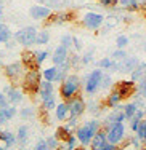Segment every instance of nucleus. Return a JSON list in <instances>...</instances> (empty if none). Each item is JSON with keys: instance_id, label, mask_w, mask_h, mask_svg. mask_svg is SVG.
I'll return each mask as SVG.
<instances>
[{"instance_id": "28", "label": "nucleus", "mask_w": 146, "mask_h": 150, "mask_svg": "<svg viewBox=\"0 0 146 150\" xmlns=\"http://www.w3.org/2000/svg\"><path fill=\"white\" fill-rule=\"evenodd\" d=\"M56 99H55V96H52V98H48V99H44L42 101V107H44L45 110H53V109H56Z\"/></svg>"}, {"instance_id": "12", "label": "nucleus", "mask_w": 146, "mask_h": 150, "mask_svg": "<svg viewBox=\"0 0 146 150\" xmlns=\"http://www.w3.org/2000/svg\"><path fill=\"white\" fill-rule=\"evenodd\" d=\"M21 62H23V66H24V69H26V70L39 69L35 53L31 51V50H26V51H23V54H21Z\"/></svg>"}, {"instance_id": "48", "label": "nucleus", "mask_w": 146, "mask_h": 150, "mask_svg": "<svg viewBox=\"0 0 146 150\" xmlns=\"http://www.w3.org/2000/svg\"><path fill=\"white\" fill-rule=\"evenodd\" d=\"M2 16H3V3L0 2V19H2Z\"/></svg>"}, {"instance_id": "13", "label": "nucleus", "mask_w": 146, "mask_h": 150, "mask_svg": "<svg viewBox=\"0 0 146 150\" xmlns=\"http://www.w3.org/2000/svg\"><path fill=\"white\" fill-rule=\"evenodd\" d=\"M52 61H53V64H55V66H63L64 62L69 61V50H67L66 46L59 45L58 48L53 51Z\"/></svg>"}, {"instance_id": "30", "label": "nucleus", "mask_w": 146, "mask_h": 150, "mask_svg": "<svg viewBox=\"0 0 146 150\" xmlns=\"http://www.w3.org/2000/svg\"><path fill=\"white\" fill-rule=\"evenodd\" d=\"M146 69V66H138L137 69L132 70V80H137V78H143V70Z\"/></svg>"}, {"instance_id": "16", "label": "nucleus", "mask_w": 146, "mask_h": 150, "mask_svg": "<svg viewBox=\"0 0 146 150\" xmlns=\"http://www.w3.org/2000/svg\"><path fill=\"white\" fill-rule=\"evenodd\" d=\"M108 133H106L104 129H99L97 136L93 137V141L90 142V149L92 150H103V147H104L106 144H108Z\"/></svg>"}, {"instance_id": "45", "label": "nucleus", "mask_w": 146, "mask_h": 150, "mask_svg": "<svg viewBox=\"0 0 146 150\" xmlns=\"http://www.w3.org/2000/svg\"><path fill=\"white\" fill-rule=\"evenodd\" d=\"M92 56H93V51H90V53H87V54L82 58V64H88L92 61Z\"/></svg>"}, {"instance_id": "44", "label": "nucleus", "mask_w": 146, "mask_h": 150, "mask_svg": "<svg viewBox=\"0 0 146 150\" xmlns=\"http://www.w3.org/2000/svg\"><path fill=\"white\" fill-rule=\"evenodd\" d=\"M138 88H140V93H141V94H146V77L141 78L140 86H138Z\"/></svg>"}, {"instance_id": "50", "label": "nucleus", "mask_w": 146, "mask_h": 150, "mask_svg": "<svg viewBox=\"0 0 146 150\" xmlns=\"http://www.w3.org/2000/svg\"><path fill=\"white\" fill-rule=\"evenodd\" d=\"M76 150H85L84 147H76Z\"/></svg>"}, {"instance_id": "34", "label": "nucleus", "mask_w": 146, "mask_h": 150, "mask_svg": "<svg viewBox=\"0 0 146 150\" xmlns=\"http://www.w3.org/2000/svg\"><path fill=\"white\" fill-rule=\"evenodd\" d=\"M137 134H138V139H143V141H146V120L141 121V125H140V128H138V131H137Z\"/></svg>"}, {"instance_id": "52", "label": "nucleus", "mask_w": 146, "mask_h": 150, "mask_svg": "<svg viewBox=\"0 0 146 150\" xmlns=\"http://www.w3.org/2000/svg\"><path fill=\"white\" fill-rule=\"evenodd\" d=\"M58 150H63V149H58Z\"/></svg>"}, {"instance_id": "31", "label": "nucleus", "mask_w": 146, "mask_h": 150, "mask_svg": "<svg viewBox=\"0 0 146 150\" xmlns=\"http://www.w3.org/2000/svg\"><path fill=\"white\" fill-rule=\"evenodd\" d=\"M35 58H37V64L40 66V64H44L45 61H47V58H48V51H47V50L37 51V53H35Z\"/></svg>"}, {"instance_id": "37", "label": "nucleus", "mask_w": 146, "mask_h": 150, "mask_svg": "<svg viewBox=\"0 0 146 150\" xmlns=\"http://www.w3.org/2000/svg\"><path fill=\"white\" fill-rule=\"evenodd\" d=\"M61 45L66 46V48L69 50L71 46L74 45V37H71V35H64V37L61 38Z\"/></svg>"}, {"instance_id": "21", "label": "nucleus", "mask_w": 146, "mask_h": 150, "mask_svg": "<svg viewBox=\"0 0 146 150\" xmlns=\"http://www.w3.org/2000/svg\"><path fill=\"white\" fill-rule=\"evenodd\" d=\"M71 136H72V129H71V128H67L66 125L58 126V128H56V131H55V137L58 139L59 142H66Z\"/></svg>"}, {"instance_id": "2", "label": "nucleus", "mask_w": 146, "mask_h": 150, "mask_svg": "<svg viewBox=\"0 0 146 150\" xmlns=\"http://www.w3.org/2000/svg\"><path fill=\"white\" fill-rule=\"evenodd\" d=\"M42 72H39V69H34V70H26L24 74V78L21 81L23 85V91L26 94H37L39 90H40V83H42Z\"/></svg>"}, {"instance_id": "18", "label": "nucleus", "mask_w": 146, "mask_h": 150, "mask_svg": "<svg viewBox=\"0 0 146 150\" xmlns=\"http://www.w3.org/2000/svg\"><path fill=\"white\" fill-rule=\"evenodd\" d=\"M55 117H56V120H58V121H66V120L71 117V113H69V105H67L66 101L59 102V104L56 105V109H55Z\"/></svg>"}, {"instance_id": "39", "label": "nucleus", "mask_w": 146, "mask_h": 150, "mask_svg": "<svg viewBox=\"0 0 146 150\" xmlns=\"http://www.w3.org/2000/svg\"><path fill=\"white\" fill-rule=\"evenodd\" d=\"M112 58L114 59H125L127 58V54H125V51H124V50H117V51H114L112 53Z\"/></svg>"}, {"instance_id": "41", "label": "nucleus", "mask_w": 146, "mask_h": 150, "mask_svg": "<svg viewBox=\"0 0 146 150\" xmlns=\"http://www.w3.org/2000/svg\"><path fill=\"white\" fill-rule=\"evenodd\" d=\"M34 150H50V147H48L47 141H39V142H37V145H35V149H34Z\"/></svg>"}, {"instance_id": "8", "label": "nucleus", "mask_w": 146, "mask_h": 150, "mask_svg": "<svg viewBox=\"0 0 146 150\" xmlns=\"http://www.w3.org/2000/svg\"><path fill=\"white\" fill-rule=\"evenodd\" d=\"M106 133H108V141L111 142V144L117 145V144H120V142L124 141L125 126H124V123H116V125H112Z\"/></svg>"}, {"instance_id": "35", "label": "nucleus", "mask_w": 146, "mask_h": 150, "mask_svg": "<svg viewBox=\"0 0 146 150\" xmlns=\"http://www.w3.org/2000/svg\"><path fill=\"white\" fill-rule=\"evenodd\" d=\"M47 144H48V147L50 150H58V145H59V141L55 137V136H50V137L47 139Z\"/></svg>"}, {"instance_id": "26", "label": "nucleus", "mask_w": 146, "mask_h": 150, "mask_svg": "<svg viewBox=\"0 0 146 150\" xmlns=\"http://www.w3.org/2000/svg\"><path fill=\"white\" fill-rule=\"evenodd\" d=\"M137 104H133V102H130V104H127L125 107H124V113H125V117L129 120H132L135 117V113H137Z\"/></svg>"}, {"instance_id": "51", "label": "nucleus", "mask_w": 146, "mask_h": 150, "mask_svg": "<svg viewBox=\"0 0 146 150\" xmlns=\"http://www.w3.org/2000/svg\"><path fill=\"white\" fill-rule=\"evenodd\" d=\"M141 150H146V145H145V147H143V149H141Z\"/></svg>"}, {"instance_id": "27", "label": "nucleus", "mask_w": 146, "mask_h": 150, "mask_svg": "<svg viewBox=\"0 0 146 150\" xmlns=\"http://www.w3.org/2000/svg\"><path fill=\"white\" fill-rule=\"evenodd\" d=\"M50 42V32L48 30H40L37 34V45H47Z\"/></svg>"}, {"instance_id": "15", "label": "nucleus", "mask_w": 146, "mask_h": 150, "mask_svg": "<svg viewBox=\"0 0 146 150\" xmlns=\"http://www.w3.org/2000/svg\"><path fill=\"white\" fill-rule=\"evenodd\" d=\"M29 15L31 18H34V19H48L50 16H52V10L48 8V6H45V5H34V6H31V10H29Z\"/></svg>"}, {"instance_id": "47", "label": "nucleus", "mask_w": 146, "mask_h": 150, "mask_svg": "<svg viewBox=\"0 0 146 150\" xmlns=\"http://www.w3.org/2000/svg\"><path fill=\"white\" fill-rule=\"evenodd\" d=\"M119 2H120V3H122V5H124V6H127V5H129V3L132 2V0H119Z\"/></svg>"}, {"instance_id": "10", "label": "nucleus", "mask_w": 146, "mask_h": 150, "mask_svg": "<svg viewBox=\"0 0 146 150\" xmlns=\"http://www.w3.org/2000/svg\"><path fill=\"white\" fill-rule=\"evenodd\" d=\"M67 105H69V113L71 117H79L82 113L85 112V109H87V104H85V101L82 99V96H76V98H72L71 101H67Z\"/></svg>"}, {"instance_id": "29", "label": "nucleus", "mask_w": 146, "mask_h": 150, "mask_svg": "<svg viewBox=\"0 0 146 150\" xmlns=\"http://www.w3.org/2000/svg\"><path fill=\"white\" fill-rule=\"evenodd\" d=\"M34 115H35V112H34L32 107H24V109H21V110H19V117H21V118H24V120L32 118Z\"/></svg>"}, {"instance_id": "14", "label": "nucleus", "mask_w": 146, "mask_h": 150, "mask_svg": "<svg viewBox=\"0 0 146 150\" xmlns=\"http://www.w3.org/2000/svg\"><path fill=\"white\" fill-rule=\"evenodd\" d=\"M72 19H74L72 11H59V13H52V16L45 21H47V24H63V23H69Z\"/></svg>"}, {"instance_id": "1", "label": "nucleus", "mask_w": 146, "mask_h": 150, "mask_svg": "<svg viewBox=\"0 0 146 150\" xmlns=\"http://www.w3.org/2000/svg\"><path fill=\"white\" fill-rule=\"evenodd\" d=\"M79 91H80V80L74 74L67 75L61 81V85H59V96L66 102L71 101L72 98H76V96H79Z\"/></svg>"}, {"instance_id": "7", "label": "nucleus", "mask_w": 146, "mask_h": 150, "mask_svg": "<svg viewBox=\"0 0 146 150\" xmlns=\"http://www.w3.org/2000/svg\"><path fill=\"white\" fill-rule=\"evenodd\" d=\"M24 70L26 69H24L23 62H11V64H8V66H5V75L13 81V83H18L21 78H24Z\"/></svg>"}, {"instance_id": "4", "label": "nucleus", "mask_w": 146, "mask_h": 150, "mask_svg": "<svg viewBox=\"0 0 146 150\" xmlns=\"http://www.w3.org/2000/svg\"><path fill=\"white\" fill-rule=\"evenodd\" d=\"M37 29L32 26H27V27H24V29H21V30H18L13 37H15V40L18 42L19 45H23V46H32V45H37Z\"/></svg>"}, {"instance_id": "32", "label": "nucleus", "mask_w": 146, "mask_h": 150, "mask_svg": "<svg viewBox=\"0 0 146 150\" xmlns=\"http://www.w3.org/2000/svg\"><path fill=\"white\" fill-rule=\"evenodd\" d=\"M76 144H77V136H71L69 139L64 142V145H66V150H76Z\"/></svg>"}, {"instance_id": "43", "label": "nucleus", "mask_w": 146, "mask_h": 150, "mask_svg": "<svg viewBox=\"0 0 146 150\" xmlns=\"http://www.w3.org/2000/svg\"><path fill=\"white\" fill-rule=\"evenodd\" d=\"M67 128H71V129H74V128L77 126V117H69L67 118V125H66Z\"/></svg>"}, {"instance_id": "11", "label": "nucleus", "mask_w": 146, "mask_h": 150, "mask_svg": "<svg viewBox=\"0 0 146 150\" xmlns=\"http://www.w3.org/2000/svg\"><path fill=\"white\" fill-rule=\"evenodd\" d=\"M2 93H5V94H6L10 105H18L21 101H23V90L15 88L13 85H6V86L3 88Z\"/></svg>"}, {"instance_id": "33", "label": "nucleus", "mask_w": 146, "mask_h": 150, "mask_svg": "<svg viewBox=\"0 0 146 150\" xmlns=\"http://www.w3.org/2000/svg\"><path fill=\"white\" fill-rule=\"evenodd\" d=\"M116 45H117V48L124 50L127 45H129V37H125V35H119L117 40H116Z\"/></svg>"}, {"instance_id": "20", "label": "nucleus", "mask_w": 146, "mask_h": 150, "mask_svg": "<svg viewBox=\"0 0 146 150\" xmlns=\"http://www.w3.org/2000/svg\"><path fill=\"white\" fill-rule=\"evenodd\" d=\"M0 142L5 145V149H10L18 142V137L13 133H10V131H2L0 133Z\"/></svg>"}, {"instance_id": "23", "label": "nucleus", "mask_w": 146, "mask_h": 150, "mask_svg": "<svg viewBox=\"0 0 146 150\" xmlns=\"http://www.w3.org/2000/svg\"><path fill=\"white\" fill-rule=\"evenodd\" d=\"M16 137H18V142H19V144H26L27 137H29V126H27V125H21V126L18 128Z\"/></svg>"}, {"instance_id": "40", "label": "nucleus", "mask_w": 146, "mask_h": 150, "mask_svg": "<svg viewBox=\"0 0 146 150\" xmlns=\"http://www.w3.org/2000/svg\"><path fill=\"white\" fill-rule=\"evenodd\" d=\"M6 105H10L8 98H6L5 93H0V109H3V107H6Z\"/></svg>"}, {"instance_id": "46", "label": "nucleus", "mask_w": 146, "mask_h": 150, "mask_svg": "<svg viewBox=\"0 0 146 150\" xmlns=\"http://www.w3.org/2000/svg\"><path fill=\"white\" fill-rule=\"evenodd\" d=\"M114 149H116V145L111 144V142H108V144H106L104 147H103V150H114Z\"/></svg>"}, {"instance_id": "17", "label": "nucleus", "mask_w": 146, "mask_h": 150, "mask_svg": "<svg viewBox=\"0 0 146 150\" xmlns=\"http://www.w3.org/2000/svg\"><path fill=\"white\" fill-rule=\"evenodd\" d=\"M39 96L40 99H48L52 96H55V86H53V81H48V80H42L40 83V90H39Z\"/></svg>"}, {"instance_id": "42", "label": "nucleus", "mask_w": 146, "mask_h": 150, "mask_svg": "<svg viewBox=\"0 0 146 150\" xmlns=\"http://www.w3.org/2000/svg\"><path fill=\"white\" fill-rule=\"evenodd\" d=\"M103 6H116L119 3V0H98Z\"/></svg>"}, {"instance_id": "6", "label": "nucleus", "mask_w": 146, "mask_h": 150, "mask_svg": "<svg viewBox=\"0 0 146 150\" xmlns=\"http://www.w3.org/2000/svg\"><path fill=\"white\" fill-rule=\"evenodd\" d=\"M114 91H117L122 99H129L130 96L135 94L137 91V85L133 80H120L114 85Z\"/></svg>"}, {"instance_id": "3", "label": "nucleus", "mask_w": 146, "mask_h": 150, "mask_svg": "<svg viewBox=\"0 0 146 150\" xmlns=\"http://www.w3.org/2000/svg\"><path fill=\"white\" fill-rule=\"evenodd\" d=\"M101 129V123L98 120H92L88 123H85L84 126L77 128V141L80 142L82 145H90V142L93 141V137L97 136V133Z\"/></svg>"}, {"instance_id": "25", "label": "nucleus", "mask_w": 146, "mask_h": 150, "mask_svg": "<svg viewBox=\"0 0 146 150\" xmlns=\"http://www.w3.org/2000/svg\"><path fill=\"white\" fill-rule=\"evenodd\" d=\"M10 38H11V32H10L8 26L0 23V43H8Z\"/></svg>"}, {"instance_id": "9", "label": "nucleus", "mask_w": 146, "mask_h": 150, "mask_svg": "<svg viewBox=\"0 0 146 150\" xmlns=\"http://www.w3.org/2000/svg\"><path fill=\"white\" fill-rule=\"evenodd\" d=\"M103 21H104V18H103V15H99V13H87V15L84 16V19H82V24H84L87 29L90 30H97L101 27Z\"/></svg>"}, {"instance_id": "5", "label": "nucleus", "mask_w": 146, "mask_h": 150, "mask_svg": "<svg viewBox=\"0 0 146 150\" xmlns=\"http://www.w3.org/2000/svg\"><path fill=\"white\" fill-rule=\"evenodd\" d=\"M103 78H104V75H103L101 69H95L93 72H90V75L87 77V81H85V91H87L88 94L97 93L98 86L101 85V81H103Z\"/></svg>"}, {"instance_id": "38", "label": "nucleus", "mask_w": 146, "mask_h": 150, "mask_svg": "<svg viewBox=\"0 0 146 150\" xmlns=\"http://www.w3.org/2000/svg\"><path fill=\"white\" fill-rule=\"evenodd\" d=\"M125 10H129V11H138V10H140V2H137V0H132L129 5L125 6Z\"/></svg>"}, {"instance_id": "22", "label": "nucleus", "mask_w": 146, "mask_h": 150, "mask_svg": "<svg viewBox=\"0 0 146 150\" xmlns=\"http://www.w3.org/2000/svg\"><path fill=\"white\" fill-rule=\"evenodd\" d=\"M42 77L44 80H48V81H56V77H58V66H53V67H47V69L42 72Z\"/></svg>"}, {"instance_id": "49", "label": "nucleus", "mask_w": 146, "mask_h": 150, "mask_svg": "<svg viewBox=\"0 0 146 150\" xmlns=\"http://www.w3.org/2000/svg\"><path fill=\"white\" fill-rule=\"evenodd\" d=\"M114 150H124L122 147H117V145H116V149H114Z\"/></svg>"}, {"instance_id": "36", "label": "nucleus", "mask_w": 146, "mask_h": 150, "mask_svg": "<svg viewBox=\"0 0 146 150\" xmlns=\"http://www.w3.org/2000/svg\"><path fill=\"white\" fill-rule=\"evenodd\" d=\"M111 67H114V61H111L109 58L99 61V69H111Z\"/></svg>"}, {"instance_id": "24", "label": "nucleus", "mask_w": 146, "mask_h": 150, "mask_svg": "<svg viewBox=\"0 0 146 150\" xmlns=\"http://www.w3.org/2000/svg\"><path fill=\"white\" fill-rule=\"evenodd\" d=\"M122 101V98H120V94L117 91H112L111 94L106 98V102H104V105L106 107H117L119 105V102Z\"/></svg>"}, {"instance_id": "19", "label": "nucleus", "mask_w": 146, "mask_h": 150, "mask_svg": "<svg viewBox=\"0 0 146 150\" xmlns=\"http://www.w3.org/2000/svg\"><path fill=\"white\" fill-rule=\"evenodd\" d=\"M127 117H125V113H124V110L122 112H112L111 115L108 117V120H106V123H104V128H111L112 125H116V123H124V120H125Z\"/></svg>"}]
</instances>
